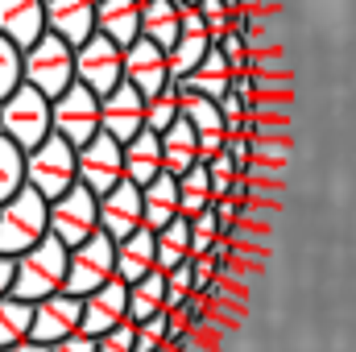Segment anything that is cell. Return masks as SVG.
I'll return each instance as SVG.
<instances>
[{
	"label": "cell",
	"mask_w": 356,
	"mask_h": 352,
	"mask_svg": "<svg viewBox=\"0 0 356 352\" xmlns=\"http://www.w3.org/2000/svg\"><path fill=\"white\" fill-rule=\"evenodd\" d=\"M46 232H50V199L38 186L25 182L13 199L0 203V253L17 257L33 249Z\"/></svg>",
	"instance_id": "obj_1"
},
{
	"label": "cell",
	"mask_w": 356,
	"mask_h": 352,
	"mask_svg": "<svg viewBox=\"0 0 356 352\" xmlns=\"http://www.w3.org/2000/svg\"><path fill=\"white\" fill-rule=\"evenodd\" d=\"M67 262H71V249H67L54 232H46L33 249L17 253L13 294H17V298H29V303H38V298H46V294L63 290V282H67Z\"/></svg>",
	"instance_id": "obj_2"
},
{
	"label": "cell",
	"mask_w": 356,
	"mask_h": 352,
	"mask_svg": "<svg viewBox=\"0 0 356 352\" xmlns=\"http://www.w3.org/2000/svg\"><path fill=\"white\" fill-rule=\"evenodd\" d=\"M54 99L46 91H38L33 83H21L13 95L0 99V133L13 137L25 154L33 145H42L50 133H54Z\"/></svg>",
	"instance_id": "obj_3"
},
{
	"label": "cell",
	"mask_w": 356,
	"mask_h": 352,
	"mask_svg": "<svg viewBox=\"0 0 356 352\" xmlns=\"http://www.w3.org/2000/svg\"><path fill=\"white\" fill-rule=\"evenodd\" d=\"M25 182L38 186L46 199H58L67 186L79 182V145H71L63 133H50L25 154Z\"/></svg>",
	"instance_id": "obj_4"
},
{
	"label": "cell",
	"mask_w": 356,
	"mask_h": 352,
	"mask_svg": "<svg viewBox=\"0 0 356 352\" xmlns=\"http://www.w3.org/2000/svg\"><path fill=\"white\" fill-rule=\"evenodd\" d=\"M25 83L46 91L50 99L75 83V46L67 38H58L54 29H46L29 50H25Z\"/></svg>",
	"instance_id": "obj_5"
},
{
	"label": "cell",
	"mask_w": 356,
	"mask_h": 352,
	"mask_svg": "<svg viewBox=\"0 0 356 352\" xmlns=\"http://www.w3.org/2000/svg\"><path fill=\"white\" fill-rule=\"evenodd\" d=\"M95 228H99V195L91 191L88 182H75L58 199H50V232L67 249L83 245Z\"/></svg>",
	"instance_id": "obj_6"
},
{
	"label": "cell",
	"mask_w": 356,
	"mask_h": 352,
	"mask_svg": "<svg viewBox=\"0 0 356 352\" xmlns=\"http://www.w3.org/2000/svg\"><path fill=\"white\" fill-rule=\"evenodd\" d=\"M116 278V241L104 232V228H95L83 245H75L71 249V262H67V282H63V290H71V294H91V290H99L104 282H112Z\"/></svg>",
	"instance_id": "obj_7"
},
{
	"label": "cell",
	"mask_w": 356,
	"mask_h": 352,
	"mask_svg": "<svg viewBox=\"0 0 356 352\" xmlns=\"http://www.w3.org/2000/svg\"><path fill=\"white\" fill-rule=\"evenodd\" d=\"M54 133H63L71 145H88L91 137L104 129V112H99V91L88 83H71L63 95H54Z\"/></svg>",
	"instance_id": "obj_8"
},
{
	"label": "cell",
	"mask_w": 356,
	"mask_h": 352,
	"mask_svg": "<svg viewBox=\"0 0 356 352\" xmlns=\"http://www.w3.org/2000/svg\"><path fill=\"white\" fill-rule=\"evenodd\" d=\"M75 79L99 95H108L124 79V46H116L108 33L95 29L83 46H75Z\"/></svg>",
	"instance_id": "obj_9"
},
{
	"label": "cell",
	"mask_w": 356,
	"mask_h": 352,
	"mask_svg": "<svg viewBox=\"0 0 356 352\" xmlns=\"http://www.w3.org/2000/svg\"><path fill=\"white\" fill-rule=\"evenodd\" d=\"M124 79L137 83L145 99L162 95V91L175 83V75H170V54H166L154 38L141 33L133 46H124Z\"/></svg>",
	"instance_id": "obj_10"
},
{
	"label": "cell",
	"mask_w": 356,
	"mask_h": 352,
	"mask_svg": "<svg viewBox=\"0 0 356 352\" xmlns=\"http://www.w3.org/2000/svg\"><path fill=\"white\" fill-rule=\"evenodd\" d=\"M120 178H124V145L99 129L88 145H79V182H88L95 195H104Z\"/></svg>",
	"instance_id": "obj_11"
},
{
	"label": "cell",
	"mask_w": 356,
	"mask_h": 352,
	"mask_svg": "<svg viewBox=\"0 0 356 352\" xmlns=\"http://www.w3.org/2000/svg\"><path fill=\"white\" fill-rule=\"evenodd\" d=\"M145 224V199H141V182L120 178L112 191L99 195V228L112 241H124L129 232H137Z\"/></svg>",
	"instance_id": "obj_12"
},
{
	"label": "cell",
	"mask_w": 356,
	"mask_h": 352,
	"mask_svg": "<svg viewBox=\"0 0 356 352\" xmlns=\"http://www.w3.org/2000/svg\"><path fill=\"white\" fill-rule=\"evenodd\" d=\"M79 323H83V298L71 290H54V294L33 303V332L29 336L42 344H58L63 336L79 332Z\"/></svg>",
	"instance_id": "obj_13"
},
{
	"label": "cell",
	"mask_w": 356,
	"mask_h": 352,
	"mask_svg": "<svg viewBox=\"0 0 356 352\" xmlns=\"http://www.w3.org/2000/svg\"><path fill=\"white\" fill-rule=\"evenodd\" d=\"M145 95L137 83H129V79H120L116 88L108 91V95H99V112H104V133H112L120 145L133 137V133H141L145 129Z\"/></svg>",
	"instance_id": "obj_14"
},
{
	"label": "cell",
	"mask_w": 356,
	"mask_h": 352,
	"mask_svg": "<svg viewBox=\"0 0 356 352\" xmlns=\"http://www.w3.org/2000/svg\"><path fill=\"white\" fill-rule=\"evenodd\" d=\"M120 319H129V282L112 278V282H104L99 290L83 294V323H79V332L104 336V332H112Z\"/></svg>",
	"instance_id": "obj_15"
},
{
	"label": "cell",
	"mask_w": 356,
	"mask_h": 352,
	"mask_svg": "<svg viewBox=\"0 0 356 352\" xmlns=\"http://www.w3.org/2000/svg\"><path fill=\"white\" fill-rule=\"evenodd\" d=\"M0 33L29 50L46 33V0H0Z\"/></svg>",
	"instance_id": "obj_16"
},
{
	"label": "cell",
	"mask_w": 356,
	"mask_h": 352,
	"mask_svg": "<svg viewBox=\"0 0 356 352\" xmlns=\"http://www.w3.org/2000/svg\"><path fill=\"white\" fill-rule=\"evenodd\" d=\"M46 29L83 46L95 33V0H46Z\"/></svg>",
	"instance_id": "obj_17"
},
{
	"label": "cell",
	"mask_w": 356,
	"mask_h": 352,
	"mask_svg": "<svg viewBox=\"0 0 356 352\" xmlns=\"http://www.w3.org/2000/svg\"><path fill=\"white\" fill-rule=\"evenodd\" d=\"M149 269H158V237H154V228L141 224L137 232L116 241V278L120 282H137Z\"/></svg>",
	"instance_id": "obj_18"
},
{
	"label": "cell",
	"mask_w": 356,
	"mask_h": 352,
	"mask_svg": "<svg viewBox=\"0 0 356 352\" xmlns=\"http://www.w3.org/2000/svg\"><path fill=\"white\" fill-rule=\"evenodd\" d=\"M95 29L116 46H133L141 38V0H95Z\"/></svg>",
	"instance_id": "obj_19"
},
{
	"label": "cell",
	"mask_w": 356,
	"mask_h": 352,
	"mask_svg": "<svg viewBox=\"0 0 356 352\" xmlns=\"http://www.w3.org/2000/svg\"><path fill=\"white\" fill-rule=\"evenodd\" d=\"M166 166H162V133H154V129H141V133H133L129 141H124V178H133V182H149L154 175H162Z\"/></svg>",
	"instance_id": "obj_20"
},
{
	"label": "cell",
	"mask_w": 356,
	"mask_h": 352,
	"mask_svg": "<svg viewBox=\"0 0 356 352\" xmlns=\"http://www.w3.org/2000/svg\"><path fill=\"white\" fill-rule=\"evenodd\" d=\"M141 199H145V228H166L178 211V175L170 170H162V175H154L145 186H141Z\"/></svg>",
	"instance_id": "obj_21"
},
{
	"label": "cell",
	"mask_w": 356,
	"mask_h": 352,
	"mask_svg": "<svg viewBox=\"0 0 356 352\" xmlns=\"http://www.w3.org/2000/svg\"><path fill=\"white\" fill-rule=\"evenodd\" d=\"M195 162H199V129L186 116H178L175 125L162 133V166L170 175H186Z\"/></svg>",
	"instance_id": "obj_22"
},
{
	"label": "cell",
	"mask_w": 356,
	"mask_h": 352,
	"mask_svg": "<svg viewBox=\"0 0 356 352\" xmlns=\"http://www.w3.org/2000/svg\"><path fill=\"white\" fill-rule=\"evenodd\" d=\"M232 75H236V67L228 63V54H224L220 46H211V50L203 54V63L186 75V83H191V91H199V95L220 99V95L232 91Z\"/></svg>",
	"instance_id": "obj_23"
},
{
	"label": "cell",
	"mask_w": 356,
	"mask_h": 352,
	"mask_svg": "<svg viewBox=\"0 0 356 352\" xmlns=\"http://www.w3.org/2000/svg\"><path fill=\"white\" fill-rule=\"evenodd\" d=\"M141 33L154 38L162 50H170L182 33V17H178L175 0H145L141 4Z\"/></svg>",
	"instance_id": "obj_24"
},
{
	"label": "cell",
	"mask_w": 356,
	"mask_h": 352,
	"mask_svg": "<svg viewBox=\"0 0 356 352\" xmlns=\"http://www.w3.org/2000/svg\"><path fill=\"white\" fill-rule=\"evenodd\" d=\"M162 307H166V269H149L145 278L129 282V319L133 323L149 319Z\"/></svg>",
	"instance_id": "obj_25"
},
{
	"label": "cell",
	"mask_w": 356,
	"mask_h": 352,
	"mask_svg": "<svg viewBox=\"0 0 356 352\" xmlns=\"http://www.w3.org/2000/svg\"><path fill=\"white\" fill-rule=\"evenodd\" d=\"M158 237V269H175V265L191 262V216H175L166 228L154 232Z\"/></svg>",
	"instance_id": "obj_26"
},
{
	"label": "cell",
	"mask_w": 356,
	"mask_h": 352,
	"mask_svg": "<svg viewBox=\"0 0 356 352\" xmlns=\"http://www.w3.org/2000/svg\"><path fill=\"white\" fill-rule=\"evenodd\" d=\"M211 207V166L195 162L186 175H178V211L182 216H199Z\"/></svg>",
	"instance_id": "obj_27"
},
{
	"label": "cell",
	"mask_w": 356,
	"mask_h": 352,
	"mask_svg": "<svg viewBox=\"0 0 356 352\" xmlns=\"http://www.w3.org/2000/svg\"><path fill=\"white\" fill-rule=\"evenodd\" d=\"M33 332V303L17 294H0V349L25 340Z\"/></svg>",
	"instance_id": "obj_28"
},
{
	"label": "cell",
	"mask_w": 356,
	"mask_h": 352,
	"mask_svg": "<svg viewBox=\"0 0 356 352\" xmlns=\"http://www.w3.org/2000/svg\"><path fill=\"white\" fill-rule=\"evenodd\" d=\"M211 46H216V42H211L207 33H178V42L166 50V54H170V75H175V79H186V75L203 63V54H207Z\"/></svg>",
	"instance_id": "obj_29"
},
{
	"label": "cell",
	"mask_w": 356,
	"mask_h": 352,
	"mask_svg": "<svg viewBox=\"0 0 356 352\" xmlns=\"http://www.w3.org/2000/svg\"><path fill=\"white\" fill-rule=\"evenodd\" d=\"M25 186V150L0 133V203Z\"/></svg>",
	"instance_id": "obj_30"
},
{
	"label": "cell",
	"mask_w": 356,
	"mask_h": 352,
	"mask_svg": "<svg viewBox=\"0 0 356 352\" xmlns=\"http://www.w3.org/2000/svg\"><path fill=\"white\" fill-rule=\"evenodd\" d=\"M21 83H25V50L0 33V99L13 95Z\"/></svg>",
	"instance_id": "obj_31"
},
{
	"label": "cell",
	"mask_w": 356,
	"mask_h": 352,
	"mask_svg": "<svg viewBox=\"0 0 356 352\" xmlns=\"http://www.w3.org/2000/svg\"><path fill=\"white\" fill-rule=\"evenodd\" d=\"M178 116H182V95H178L175 83L145 104V129H154V133H166Z\"/></svg>",
	"instance_id": "obj_32"
},
{
	"label": "cell",
	"mask_w": 356,
	"mask_h": 352,
	"mask_svg": "<svg viewBox=\"0 0 356 352\" xmlns=\"http://www.w3.org/2000/svg\"><path fill=\"white\" fill-rule=\"evenodd\" d=\"M133 340H137V323L133 319H120L112 332L95 336V352H133Z\"/></svg>",
	"instance_id": "obj_33"
},
{
	"label": "cell",
	"mask_w": 356,
	"mask_h": 352,
	"mask_svg": "<svg viewBox=\"0 0 356 352\" xmlns=\"http://www.w3.org/2000/svg\"><path fill=\"white\" fill-rule=\"evenodd\" d=\"M175 315L191 328V332H195V328L203 323V315H207V298H203V294H186V298L175 307Z\"/></svg>",
	"instance_id": "obj_34"
},
{
	"label": "cell",
	"mask_w": 356,
	"mask_h": 352,
	"mask_svg": "<svg viewBox=\"0 0 356 352\" xmlns=\"http://www.w3.org/2000/svg\"><path fill=\"white\" fill-rule=\"evenodd\" d=\"M50 352H95V336H88V332H71V336H63L58 344H50Z\"/></svg>",
	"instance_id": "obj_35"
},
{
	"label": "cell",
	"mask_w": 356,
	"mask_h": 352,
	"mask_svg": "<svg viewBox=\"0 0 356 352\" xmlns=\"http://www.w3.org/2000/svg\"><path fill=\"white\" fill-rule=\"evenodd\" d=\"M170 319H175V315H170V307H162V311H154L149 319H141L137 328H141V332H149V336H158V340H166V332H170Z\"/></svg>",
	"instance_id": "obj_36"
},
{
	"label": "cell",
	"mask_w": 356,
	"mask_h": 352,
	"mask_svg": "<svg viewBox=\"0 0 356 352\" xmlns=\"http://www.w3.org/2000/svg\"><path fill=\"white\" fill-rule=\"evenodd\" d=\"M216 241H220V232H199V228H191V257H211Z\"/></svg>",
	"instance_id": "obj_37"
},
{
	"label": "cell",
	"mask_w": 356,
	"mask_h": 352,
	"mask_svg": "<svg viewBox=\"0 0 356 352\" xmlns=\"http://www.w3.org/2000/svg\"><path fill=\"white\" fill-rule=\"evenodd\" d=\"M13 278H17V257L0 253V294H13Z\"/></svg>",
	"instance_id": "obj_38"
},
{
	"label": "cell",
	"mask_w": 356,
	"mask_h": 352,
	"mask_svg": "<svg viewBox=\"0 0 356 352\" xmlns=\"http://www.w3.org/2000/svg\"><path fill=\"white\" fill-rule=\"evenodd\" d=\"M166 344V340H158V336H149V332H141L137 328V340H133V352H158Z\"/></svg>",
	"instance_id": "obj_39"
},
{
	"label": "cell",
	"mask_w": 356,
	"mask_h": 352,
	"mask_svg": "<svg viewBox=\"0 0 356 352\" xmlns=\"http://www.w3.org/2000/svg\"><path fill=\"white\" fill-rule=\"evenodd\" d=\"M0 352H50V344H42V340L25 336V340H17V344H8V349H0Z\"/></svg>",
	"instance_id": "obj_40"
},
{
	"label": "cell",
	"mask_w": 356,
	"mask_h": 352,
	"mask_svg": "<svg viewBox=\"0 0 356 352\" xmlns=\"http://www.w3.org/2000/svg\"><path fill=\"white\" fill-rule=\"evenodd\" d=\"M175 4H199V0H175Z\"/></svg>",
	"instance_id": "obj_41"
},
{
	"label": "cell",
	"mask_w": 356,
	"mask_h": 352,
	"mask_svg": "<svg viewBox=\"0 0 356 352\" xmlns=\"http://www.w3.org/2000/svg\"><path fill=\"white\" fill-rule=\"evenodd\" d=\"M141 4H145V0H141Z\"/></svg>",
	"instance_id": "obj_42"
}]
</instances>
